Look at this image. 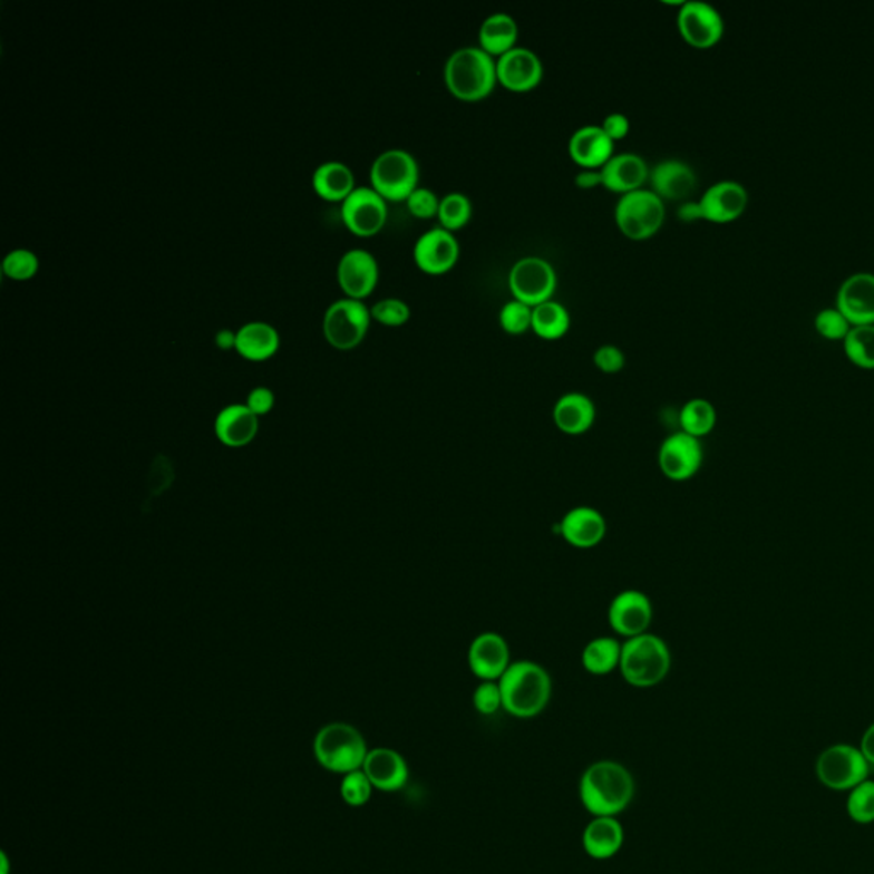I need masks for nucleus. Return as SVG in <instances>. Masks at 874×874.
<instances>
[{
    "label": "nucleus",
    "mask_w": 874,
    "mask_h": 874,
    "mask_svg": "<svg viewBox=\"0 0 874 874\" xmlns=\"http://www.w3.org/2000/svg\"><path fill=\"white\" fill-rule=\"evenodd\" d=\"M847 813L851 818L861 825L874 822V780L866 779L860 786L849 790L847 798Z\"/></svg>",
    "instance_id": "obj_37"
},
{
    "label": "nucleus",
    "mask_w": 874,
    "mask_h": 874,
    "mask_svg": "<svg viewBox=\"0 0 874 874\" xmlns=\"http://www.w3.org/2000/svg\"><path fill=\"white\" fill-rule=\"evenodd\" d=\"M467 663L480 681H499L511 667V649L499 632H480L468 645Z\"/></svg>",
    "instance_id": "obj_15"
},
{
    "label": "nucleus",
    "mask_w": 874,
    "mask_h": 874,
    "mask_svg": "<svg viewBox=\"0 0 874 874\" xmlns=\"http://www.w3.org/2000/svg\"><path fill=\"white\" fill-rule=\"evenodd\" d=\"M651 190L668 201H686L696 192L697 175L692 166L681 159H663L649 172Z\"/></svg>",
    "instance_id": "obj_22"
},
{
    "label": "nucleus",
    "mask_w": 874,
    "mask_h": 874,
    "mask_svg": "<svg viewBox=\"0 0 874 874\" xmlns=\"http://www.w3.org/2000/svg\"><path fill=\"white\" fill-rule=\"evenodd\" d=\"M371 318V308L362 299H336L323 314L324 339L337 349H353L365 340Z\"/></svg>",
    "instance_id": "obj_8"
},
{
    "label": "nucleus",
    "mask_w": 874,
    "mask_h": 874,
    "mask_svg": "<svg viewBox=\"0 0 874 874\" xmlns=\"http://www.w3.org/2000/svg\"><path fill=\"white\" fill-rule=\"evenodd\" d=\"M475 710L482 716H494L503 709V693L499 681H480L472 697Z\"/></svg>",
    "instance_id": "obj_43"
},
{
    "label": "nucleus",
    "mask_w": 874,
    "mask_h": 874,
    "mask_svg": "<svg viewBox=\"0 0 874 874\" xmlns=\"http://www.w3.org/2000/svg\"><path fill=\"white\" fill-rule=\"evenodd\" d=\"M543 79V64L535 51L526 47L511 48L497 57V82L511 91H530Z\"/></svg>",
    "instance_id": "obj_19"
},
{
    "label": "nucleus",
    "mask_w": 874,
    "mask_h": 874,
    "mask_svg": "<svg viewBox=\"0 0 874 874\" xmlns=\"http://www.w3.org/2000/svg\"><path fill=\"white\" fill-rule=\"evenodd\" d=\"M678 423H680L681 433L702 439L715 430L718 412H716L715 405L706 398H692L681 407Z\"/></svg>",
    "instance_id": "obj_34"
},
{
    "label": "nucleus",
    "mask_w": 874,
    "mask_h": 874,
    "mask_svg": "<svg viewBox=\"0 0 874 874\" xmlns=\"http://www.w3.org/2000/svg\"><path fill=\"white\" fill-rule=\"evenodd\" d=\"M613 147L601 125H583L569 139V154L581 168L600 169L613 156Z\"/></svg>",
    "instance_id": "obj_25"
},
{
    "label": "nucleus",
    "mask_w": 874,
    "mask_h": 874,
    "mask_svg": "<svg viewBox=\"0 0 874 874\" xmlns=\"http://www.w3.org/2000/svg\"><path fill=\"white\" fill-rule=\"evenodd\" d=\"M678 217L683 221V223H693V221H699V219H703L702 208H700L699 202L687 201L678 207L677 211Z\"/></svg>",
    "instance_id": "obj_49"
},
{
    "label": "nucleus",
    "mask_w": 874,
    "mask_h": 874,
    "mask_svg": "<svg viewBox=\"0 0 874 874\" xmlns=\"http://www.w3.org/2000/svg\"><path fill=\"white\" fill-rule=\"evenodd\" d=\"M634 793V777L619 761H594L581 777V803L593 816L620 815L631 805Z\"/></svg>",
    "instance_id": "obj_1"
},
{
    "label": "nucleus",
    "mask_w": 874,
    "mask_h": 874,
    "mask_svg": "<svg viewBox=\"0 0 874 874\" xmlns=\"http://www.w3.org/2000/svg\"><path fill=\"white\" fill-rule=\"evenodd\" d=\"M677 22L681 37L692 47H712L725 35V19L721 12L703 0L681 2Z\"/></svg>",
    "instance_id": "obj_13"
},
{
    "label": "nucleus",
    "mask_w": 874,
    "mask_h": 874,
    "mask_svg": "<svg viewBox=\"0 0 874 874\" xmlns=\"http://www.w3.org/2000/svg\"><path fill=\"white\" fill-rule=\"evenodd\" d=\"M517 35L519 30L513 16L507 12H492L482 21L478 30V47L497 59L516 47Z\"/></svg>",
    "instance_id": "obj_30"
},
{
    "label": "nucleus",
    "mask_w": 874,
    "mask_h": 874,
    "mask_svg": "<svg viewBox=\"0 0 874 874\" xmlns=\"http://www.w3.org/2000/svg\"><path fill=\"white\" fill-rule=\"evenodd\" d=\"M593 362L601 372L615 375V372L622 371L623 366H625V353H623L620 347L613 346V343H605V346H600L594 350Z\"/></svg>",
    "instance_id": "obj_45"
},
{
    "label": "nucleus",
    "mask_w": 874,
    "mask_h": 874,
    "mask_svg": "<svg viewBox=\"0 0 874 874\" xmlns=\"http://www.w3.org/2000/svg\"><path fill=\"white\" fill-rule=\"evenodd\" d=\"M503 709L517 719H532L542 715L551 702V673L530 660H516L499 680Z\"/></svg>",
    "instance_id": "obj_2"
},
{
    "label": "nucleus",
    "mask_w": 874,
    "mask_h": 874,
    "mask_svg": "<svg viewBox=\"0 0 874 874\" xmlns=\"http://www.w3.org/2000/svg\"><path fill=\"white\" fill-rule=\"evenodd\" d=\"M664 202L652 190L638 188L620 195L615 205L619 230L632 240H645L664 223Z\"/></svg>",
    "instance_id": "obj_7"
},
{
    "label": "nucleus",
    "mask_w": 874,
    "mask_h": 874,
    "mask_svg": "<svg viewBox=\"0 0 874 874\" xmlns=\"http://www.w3.org/2000/svg\"><path fill=\"white\" fill-rule=\"evenodd\" d=\"M419 163L412 153L405 149H387L372 161V188L387 201H407L414 190L419 188Z\"/></svg>",
    "instance_id": "obj_6"
},
{
    "label": "nucleus",
    "mask_w": 874,
    "mask_h": 874,
    "mask_svg": "<svg viewBox=\"0 0 874 874\" xmlns=\"http://www.w3.org/2000/svg\"><path fill=\"white\" fill-rule=\"evenodd\" d=\"M571 327V314L564 304L548 299L533 307L532 328L546 340L561 339Z\"/></svg>",
    "instance_id": "obj_33"
},
{
    "label": "nucleus",
    "mask_w": 874,
    "mask_h": 874,
    "mask_svg": "<svg viewBox=\"0 0 874 874\" xmlns=\"http://www.w3.org/2000/svg\"><path fill=\"white\" fill-rule=\"evenodd\" d=\"M533 307L519 299H511L501 308L499 323L511 336H519L532 328Z\"/></svg>",
    "instance_id": "obj_38"
},
{
    "label": "nucleus",
    "mask_w": 874,
    "mask_h": 874,
    "mask_svg": "<svg viewBox=\"0 0 874 874\" xmlns=\"http://www.w3.org/2000/svg\"><path fill=\"white\" fill-rule=\"evenodd\" d=\"M314 192L327 201H346L356 188L352 169L342 161H324L313 172Z\"/></svg>",
    "instance_id": "obj_31"
},
{
    "label": "nucleus",
    "mask_w": 874,
    "mask_h": 874,
    "mask_svg": "<svg viewBox=\"0 0 874 874\" xmlns=\"http://www.w3.org/2000/svg\"><path fill=\"white\" fill-rule=\"evenodd\" d=\"M671 670V652L660 635L645 632L622 641L619 671L635 689L660 686Z\"/></svg>",
    "instance_id": "obj_4"
},
{
    "label": "nucleus",
    "mask_w": 874,
    "mask_h": 874,
    "mask_svg": "<svg viewBox=\"0 0 874 874\" xmlns=\"http://www.w3.org/2000/svg\"><path fill=\"white\" fill-rule=\"evenodd\" d=\"M273 401H275V397H273L270 388L256 387L255 390H252V394L249 395V404H246V407L259 417L270 412V408L273 407Z\"/></svg>",
    "instance_id": "obj_47"
},
{
    "label": "nucleus",
    "mask_w": 874,
    "mask_h": 874,
    "mask_svg": "<svg viewBox=\"0 0 874 874\" xmlns=\"http://www.w3.org/2000/svg\"><path fill=\"white\" fill-rule=\"evenodd\" d=\"M259 417L246 405H230L215 419L219 441L230 448H243L255 439Z\"/></svg>",
    "instance_id": "obj_27"
},
{
    "label": "nucleus",
    "mask_w": 874,
    "mask_h": 874,
    "mask_svg": "<svg viewBox=\"0 0 874 874\" xmlns=\"http://www.w3.org/2000/svg\"><path fill=\"white\" fill-rule=\"evenodd\" d=\"M368 754L365 736L346 722L327 725L314 738V757L330 773L346 776L361 770Z\"/></svg>",
    "instance_id": "obj_5"
},
{
    "label": "nucleus",
    "mask_w": 874,
    "mask_h": 874,
    "mask_svg": "<svg viewBox=\"0 0 874 874\" xmlns=\"http://www.w3.org/2000/svg\"><path fill=\"white\" fill-rule=\"evenodd\" d=\"M574 182H576V185L580 186V188H584V190H590V188H594V186L603 185V178H601L600 169H593V168L581 169V172L577 173L576 179H574Z\"/></svg>",
    "instance_id": "obj_48"
},
{
    "label": "nucleus",
    "mask_w": 874,
    "mask_h": 874,
    "mask_svg": "<svg viewBox=\"0 0 874 874\" xmlns=\"http://www.w3.org/2000/svg\"><path fill=\"white\" fill-rule=\"evenodd\" d=\"M625 832L615 816H594L584 828L583 847L593 860H610L622 849Z\"/></svg>",
    "instance_id": "obj_28"
},
{
    "label": "nucleus",
    "mask_w": 874,
    "mask_h": 874,
    "mask_svg": "<svg viewBox=\"0 0 874 874\" xmlns=\"http://www.w3.org/2000/svg\"><path fill=\"white\" fill-rule=\"evenodd\" d=\"M472 201L467 194L463 192H449L439 202V211L437 217L443 227L449 231L459 230L470 221L472 217Z\"/></svg>",
    "instance_id": "obj_36"
},
{
    "label": "nucleus",
    "mask_w": 874,
    "mask_h": 874,
    "mask_svg": "<svg viewBox=\"0 0 874 874\" xmlns=\"http://www.w3.org/2000/svg\"><path fill=\"white\" fill-rule=\"evenodd\" d=\"M40 266L37 253L28 249H14L4 256L2 269L6 275L16 281H26V279L33 278Z\"/></svg>",
    "instance_id": "obj_40"
},
{
    "label": "nucleus",
    "mask_w": 874,
    "mask_h": 874,
    "mask_svg": "<svg viewBox=\"0 0 874 874\" xmlns=\"http://www.w3.org/2000/svg\"><path fill=\"white\" fill-rule=\"evenodd\" d=\"M622 658V641L613 635L591 639L581 652V664L594 677H605L619 670Z\"/></svg>",
    "instance_id": "obj_32"
},
{
    "label": "nucleus",
    "mask_w": 874,
    "mask_h": 874,
    "mask_svg": "<svg viewBox=\"0 0 874 874\" xmlns=\"http://www.w3.org/2000/svg\"><path fill=\"white\" fill-rule=\"evenodd\" d=\"M845 356L853 365L874 369V324H856L844 339Z\"/></svg>",
    "instance_id": "obj_35"
},
{
    "label": "nucleus",
    "mask_w": 874,
    "mask_h": 874,
    "mask_svg": "<svg viewBox=\"0 0 874 874\" xmlns=\"http://www.w3.org/2000/svg\"><path fill=\"white\" fill-rule=\"evenodd\" d=\"M600 172L603 186L620 195L642 188V183L649 178L648 163L635 153L613 154Z\"/></svg>",
    "instance_id": "obj_26"
},
{
    "label": "nucleus",
    "mask_w": 874,
    "mask_h": 874,
    "mask_svg": "<svg viewBox=\"0 0 874 874\" xmlns=\"http://www.w3.org/2000/svg\"><path fill=\"white\" fill-rule=\"evenodd\" d=\"M215 343L224 350L233 349V347H236V332H233L230 328L219 330V332L215 333Z\"/></svg>",
    "instance_id": "obj_51"
},
{
    "label": "nucleus",
    "mask_w": 874,
    "mask_h": 874,
    "mask_svg": "<svg viewBox=\"0 0 874 874\" xmlns=\"http://www.w3.org/2000/svg\"><path fill=\"white\" fill-rule=\"evenodd\" d=\"M439 202H441V198L434 194V190L419 186V188L414 190L412 194L408 195L407 207L416 217L430 219L437 215Z\"/></svg>",
    "instance_id": "obj_44"
},
{
    "label": "nucleus",
    "mask_w": 874,
    "mask_h": 874,
    "mask_svg": "<svg viewBox=\"0 0 874 874\" xmlns=\"http://www.w3.org/2000/svg\"><path fill=\"white\" fill-rule=\"evenodd\" d=\"M371 317L388 327H400L410 318V307L400 298H385L371 307Z\"/></svg>",
    "instance_id": "obj_42"
},
{
    "label": "nucleus",
    "mask_w": 874,
    "mask_h": 874,
    "mask_svg": "<svg viewBox=\"0 0 874 874\" xmlns=\"http://www.w3.org/2000/svg\"><path fill=\"white\" fill-rule=\"evenodd\" d=\"M557 288V272L548 260L542 256H523L509 270V289L514 299L530 307L552 299Z\"/></svg>",
    "instance_id": "obj_10"
},
{
    "label": "nucleus",
    "mask_w": 874,
    "mask_h": 874,
    "mask_svg": "<svg viewBox=\"0 0 874 874\" xmlns=\"http://www.w3.org/2000/svg\"><path fill=\"white\" fill-rule=\"evenodd\" d=\"M372 789L375 786L362 769L346 774L342 784H340V795H342L343 802L353 808L365 806L371 799Z\"/></svg>",
    "instance_id": "obj_39"
},
{
    "label": "nucleus",
    "mask_w": 874,
    "mask_h": 874,
    "mask_svg": "<svg viewBox=\"0 0 874 874\" xmlns=\"http://www.w3.org/2000/svg\"><path fill=\"white\" fill-rule=\"evenodd\" d=\"M362 770L371 780L372 786L376 789L385 790V793L400 790L401 787L407 786L408 776H410L407 760L391 748L369 750Z\"/></svg>",
    "instance_id": "obj_23"
},
{
    "label": "nucleus",
    "mask_w": 874,
    "mask_h": 874,
    "mask_svg": "<svg viewBox=\"0 0 874 874\" xmlns=\"http://www.w3.org/2000/svg\"><path fill=\"white\" fill-rule=\"evenodd\" d=\"M0 874H9L8 854H0Z\"/></svg>",
    "instance_id": "obj_52"
},
{
    "label": "nucleus",
    "mask_w": 874,
    "mask_h": 874,
    "mask_svg": "<svg viewBox=\"0 0 874 874\" xmlns=\"http://www.w3.org/2000/svg\"><path fill=\"white\" fill-rule=\"evenodd\" d=\"M609 625L615 638L632 639L649 632L654 616L652 601L644 591L623 590L610 601Z\"/></svg>",
    "instance_id": "obj_11"
},
{
    "label": "nucleus",
    "mask_w": 874,
    "mask_h": 874,
    "mask_svg": "<svg viewBox=\"0 0 874 874\" xmlns=\"http://www.w3.org/2000/svg\"><path fill=\"white\" fill-rule=\"evenodd\" d=\"M837 308L853 327L874 324V273L856 272L842 282Z\"/></svg>",
    "instance_id": "obj_20"
},
{
    "label": "nucleus",
    "mask_w": 874,
    "mask_h": 874,
    "mask_svg": "<svg viewBox=\"0 0 874 874\" xmlns=\"http://www.w3.org/2000/svg\"><path fill=\"white\" fill-rule=\"evenodd\" d=\"M815 328L819 336L828 340H844L853 324L838 308H825L816 313Z\"/></svg>",
    "instance_id": "obj_41"
},
{
    "label": "nucleus",
    "mask_w": 874,
    "mask_h": 874,
    "mask_svg": "<svg viewBox=\"0 0 874 874\" xmlns=\"http://www.w3.org/2000/svg\"><path fill=\"white\" fill-rule=\"evenodd\" d=\"M557 530L567 545L590 551L605 540L609 525L596 507L576 506L562 516Z\"/></svg>",
    "instance_id": "obj_18"
},
{
    "label": "nucleus",
    "mask_w": 874,
    "mask_h": 874,
    "mask_svg": "<svg viewBox=\"0 0 874 874\" xmlns=\"http://www.w3.org/2000/svg\"><path fill=\"white\" fill-rule=\"evenodd\" d=\"M861 751H863L870 765H874V722L864 731L863 740H861Z\"/></svg>",
    "instance_id": "obj_50"
},
{
    "label": "nucleus",
    "mask_w": 874,
    "mask_h": 874,
    "mask_svg": "<svg viewBox=\"0 0 874 874\" xmlns=\"http://www.w3.org/2000/svg\"><path fill=\"white\" fill-rule=\"evenodd\" d=\"M601 128L605 130V134L609 135L610 139L613 143L616 140L623 139L629 130H631V120L627 118V115L620 114V111H613V114L606 115L601 122Z\"/></svg>",
    "instance_id": "obj_46"
},
{
    "label": "nucleus",
    "mask_w": 874,
    "mask_h": 874,
    "mask_svg": "<svg viewBox=\"0 0 874 874\" xmlns=\"http://www.w3.org/2000/svg\"><path fill=\"white\" fill-rule=\"evenodd\" d=\"M342 219L353 234L372 236L387 223V198L372 186H356L342 202Z\"/></svg>",
    "instance_id": "obj_14"
},
{
    "label": "nucleus",
    "mask_w": 874,
    "mask_h": 874,
    "mask_svg": "<svg viewBox=\"0 0 874 874\" xmlns=\"http://www.w3.org/2000/svg\"><path fill=\"white\" fill-rule=\"evenodd\" d=\"M445 82L455 98L478 101L497 85V59L480 47H462L445 64Z\"/></svg>",
    "instance_id": "obj_3"
},
{
    "label": "nucleus",
    "mask_w": 874,
    "mask_h": 874,
    "mask_svg": "<svg viewBox=\"0 0 874 874\" xmlns=\"http://www.w3.org/2000/svg\"><path fill=\"white\" fill-rule=\"evenodd\" d=\"M552 419L565 436H583L594 426L596 405L581 391H569L555 401Z\"/></svg>",
    "instance_id": "obj_24"
},
{
    "label": "nucleus",
    "mask_w": 874,
    "mask_h": 874,
    "mask_svg": "<svg viewBox=\"0 0 874 874\" xmlns=\"http://www.w3.org/2000/svg\"><path fill=\"white\" fill-rule=\"evenodd\" d=\"M870 761L861 748L853 745H832L819 754L815 773L819 783L834 790H851L870 776Z\"/></svg>",
    "instance_id": "obj_9"
},
{
    "label": "nucleus",
    "mask_w": 874,
    "mask_h": 874,
    "mask_svg": "<svg viewBox=\"0 0 874 874\" xmlns=\"http://www.w3.org/2000/svg\"><path fill=\"white\" fill-rule=\"evenodd\" d=\"M459 259V241L453 231L437 226L420 234L414 244V260L427 273H445Z\"/></svg>",
    "instance_id": "obj_16"
},
{
    "label": "nucleus",
    "mask_w": 874,
    "mask_h": 874,
    "mask_svg": "<svg viewBox=\"0 0 874 874\" xmlns=\"http://www.w3.org/2000/svg\"><path fill=\"white\" fill-rule=\"evenodd\" d=\"M699 204L706 221L719 224L731 223L747 208L748 192L741 183L722 179L703 192Z\"/></svg>",
    "instance_id": "obj_21"
},
{
    "label": "nucleus",
    "mask_w": 874,
    "mask_h": 874,
    "mask_svg": "<svg viewBox=\"0 0 874 874\" xmlns=\"http://www.w3.org/2000/svg\"><path fill=\"white\" fill-rule=\"evenodd\" d=\"M281 336L278 328L266 321H249L237 328L234 349L250 361H265L278 352Z\"/></svg>",
    "instance_id": "obj_29"
},
{
    "label": "nucleus",
    "mask_w": 874,
    "mask_h": 874,
    "mask_svg": "<svg viewBox=\"0 0 874 874\" xmlns=\"http://www.w3.org/2000/svg\"><path fill=\"white\" fill-rule=\"evenodd\" d=\"M337 279L347 298H366L378 284V260L365 249L347 250L337 265Z\"/></svg>",
    "instance_id": "obj_17"
},
{
    "label": "nucleus",
    "mask_w": 874,
    "mask_h": 874,
    "mask_svg": "<svg viewBox=\"0 0 874 874\" xmlns=\"http://www.w3.org/2000/svg\"><path fill=\"white\" fill-rule=\"evenodd\" d=\"M702 463V443L681 430L664 437L658 449V467L668 480H690L699 474Z\"/></svg>",
    "instance_id": "obj_12"
}]
</instances>
